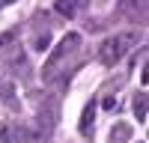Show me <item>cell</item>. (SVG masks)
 I'll use <instances>...</instances> for the list:
<instances>
[{"instance_id": "cell-1", "label": "cell", "mask_w": 149, "mask_h": 143, "mask_svg": "<svg viewBox=\"0 0 149 143\" xmlns=\"http://www.w3.org/2000/svg\"><path fill=\"white\" fill-rule=\"evenodd\" d=\"M78 51H81V36H78V33H66L63 39H60V45L54 48V54L45 60L42 81H45V83H54V81H60V78H69V75H72L69 63L78 57Z\"/></svg>"}, {"instance_id": "cell-2", "label": "cell", "mask_w": 149, "mask_h": 143, "mask_svg": "<svg viewBox=\"0 0 149 143\" xmlns=\"http://www.w3.org/2000/svg\"><path fill=\"white\" fill-rule=\"evenodd\" d=\"M140 33L137 30H128V33H116V36H107L98 48V63L102 66H116L122 57H125L134 45H137Z\"/></svg>"}, {"instance_id": "cell-3", "label": "cell", "mask_w": 149, "mask_h": 143, "mask_svg": "<svg viewBox=\"0 0 149 143\" xmlns=\"http://www.w3.org/2000/svg\"><path fill=\"white\" fill-rule=\"evenodd\" d=\"M57 122H60V101L54 99V95H45V99H39V107H36V128H39L42 134L51 140Z\"/></svg>"}, {"instance_id": "cell-4", "label": "cell", "mask_w": 149, "mask_h": 143, "mask_svg": "<svg viewBox=\"0 0 149 143\" xmlns=\"http://www.w3.org/2000/svg\"><path fill=\"white\" fill-rule=\"evenodd\" d=\"M119 15L134 24L149 21V0H119Z\"/></svg>"}, {"instance_id": "cell-5", "label": "cell", "mask_w": 149, "mask_h": 143, "mask_svg": "<svg viewBox=\"0 0 149 143\" xmlns=\"http://www.w3.org/2000/svg\"><path fill=\"white\" fill-rule=\"evenodd\" d=\"M15 143H48V137L42 134L36 125H15Z\"/></svg>"}, {"instance_id": "cell-6", "label": "cell", "mask_w": 149, "mask_h": 143, "mask_svg": "<svg viewBox=\"0 0 149 143\" xmlns=\"http://www.w3.org/2000/svg\"><path fill=\"white\" fill-rule=\"evenodd\" d=\"M93 122H95V99L93 101H86V107H84V113H81V134L86 137V140H90L93 137Z\"/></svg>"}, {"instance_id": "cell-7", "label": "cell", "mask_w": 149, "mask_h": 143, "mask_svg": "<svg viewBox=\"0 0 149 143\" xmlns=\"http://www.w3.org/2000/svg\"><path fill=\"white\" fill-rule=\"evenodd\" d=\"M0 99H3L12 110H18V95H15V87H12L9 75H0Z\"/></svg>"}, {"instance_id": "cell-8", "label": "cell", "mask_w": 149, "mask_h": 143, "mask_svg": "<svg viewBox=\"0 0 149 143\" xmlns=\"http://www.w3.org/2000/svg\"><path fill=\"white\" fill-rule=\"evenodd\" d=\"M84 6H86V0H57V12L63 18H74L78 12H84Z\"/></svg>"}, {"instance_id": "cell-9", "label": "cell", "mask_w": 149, "mask_h": 143, "mask_svg": "<svg viewBox=\"0 0 149 143\" xmlns=\"http://www.w3.org/2000/svg\"><path fill=\"white\" fill-rule=\"evenodd\" d=\"M128 137H131V125L128 122H116L113 131H110V140L107 143H128Z\"/></svg>"}, {"instance_id": "cell-10", "label": "cell", "mask_w": 149, "mask_h": 143, "mask_svg": "<svg viewBox=\"0 0 149 143\" xmlns=\"http://www.w3.org/2000/svg\"><path fill=\"white\" fill-rule=\"evenodd\" d=\"M48 42H51V27H39L36 30V36H33V51H45L48 48Z\"/></svg>"}, {"instance_id": "cell-11", "label": "cell", "mask_w": 149, "mask_h": 143, "mask_svg": "<svg viewBox=\"0 0 149 143\" xmlns=\"http://www.w3.org/2000/svg\"><path fill=\"white\" fill-rule=\"evenodd\" d=\"M146 110H149V95L146 92H134V116L146 119Z\"/></svg>"}, {"instance_id": "cell-12", "label": "cell", "mask_w": 149, "mask_h": 143, "mask_svg": "<svg viewBox=\"0 0 149 143\" xmlns=\"http://www.w3.org/2000/svg\"><path fill=\"white\" fill-rule=\"evenodd\" d=\"M18 42V30H6L3 36H0V51H6L9 45H15Z\"/></svg>"}, {"instance_id": "cell-13", "label": "cell", "mask_w": 149, "mask_h": 143, "mask_svg": "<svg viewBox=\"0 0 149 143\" xmlns=\"http://www.w3.org/2000/svg\"><path fill=\"white\" fill-rule=\"evenodd\" d=\"M0 143H12V134H9L6 125H0Z\"/></svg>"}, {"instance_id": "cell-14", "label": "cell", "mask_w": 149, "mask_h": 143, "mask_svg": "<svg viewBox=\"0 0 149 143\" xmlns=\"http://www.w3.org/2000/svg\"><path fill=\"white\" fill-rule=\"evenodd\" d=\"M9 3H15V0H0V9H3V6H9Z\"/></svg>"}, {"instance_id": "cell-15", "label": "cell", "mask_w": 149, "mask_h": 143, "mask_svg": "<svg viewBox=\"0 0 149 143\" xmlns=\"http://www.w3.org/2000/svg\"><path fill=\"white\" fill-rule=\"evenodd\" d=\"M102 3H104V0H102Z\"/></svg>"}]
</instances>
